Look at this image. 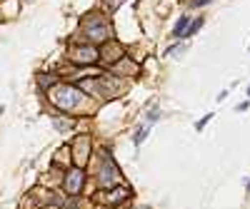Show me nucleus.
Masks as SVG:
<instances>
[{
	"label": "nucleus",
	"mask_w": 250,
	"mask_h": 209,
	"mask_svg": "<svg viewBox=\"0 0 250 209\" xmlns=\"http://www.w3.org/2000/svg\"><path fill=\"white\" fill-rule=\"evenodd\" d=\"M98 179H100V184H103V187H118V184H120V179H123V174H120L118 164H115L113 159H105V164H103V170H100Z\"/></svg>",
	"instance_id": "4"
},
{
	"label": "nucleus",
	"mask_w": 250,
	"mask_h": 209,
	"mask_svg": "<svg viewBox=\"0 0 250 209\" xmlns=\"http://www.w3.org/2000/svg\"><path fill=\"white\" fill-rule=\"evenodd\" d=\"M83 184H85V172L80 167H73V170L65 174V192L68 194H80Z\"/></svg>",
	"instance_id": "6"
},
{
	"label": "nucleus",
	"mask_w": 250,
	"mask_h": 209,
	"mask_svg": "<svg viewBox=\"0 0 250 209\" xmlns=\"http://www.w3.org/2000/svg\"><path fill=\"white\" fill-rule=\"evenodd\" d=\"M208 120H213V115H205V117L198 122V130H203V127H205V124H208Z\"/></svg>",
	"instance_id": "11"
},
{
	"label": "nucleus",
	"mask_w": 250,
	"mask_h": 209,
	"mask_svg": "<svg viewBox=\"0 0 250 209\" xmlns=\"http://www.w3.org/2000/svg\"><path fill=\"white\" fill-rule=\"evenodd\" d=\"M188 25H190V17H180V23L175 25V30H173V35H183V33L188 30Z\"/></svg>",
	"instance_id": "8"
},
{
	"label": "nucleus",
	"mask_w": 250,
	"mask_h": 209,
	"mask_svg": "<svg viewBox=\"0 0 250 209\" xmlns=\"http://www.w3.org/2000/svg\"><path fill=\"white\" fill-rule=\"evenodd\" d=\"M50 100H53V104H58L60 110H73L85 97H83V92L78 87H73V85H53Z\"/></svg>",
	"instance_id": "1"
},
{
	"label": "nucleus",
	"mask_w": 250,
	"mask_h": 209,
	"mask_svg": "<svg viewBox=\"0 0 250 209\" xmlns=\"http://www.w3.org/2000/svg\"><path fill=\"white\" fill-rule=\"evenodd\" d=\"M248 95H250V87H248Z\"/></svg>",
	"instance_id": "13"
},
{
	"label": "nucleus",
	"mask_w": 250,
	"mask_h": 209,
	"mask_svg": "<svg viewBox=\"0 0 250 209\" xmlns=\"http://www.w3.org/2000/svg\"><path fill=\"white\" fill-rule=\"evenodd\" d=\"M73 159H75V167H80L83 170V164H85L88 159H90V139L83 135V137H78L75 142H73Z\"/></svg>",
	"instance_id": "5"
},
{
	"label": "nucleus",
	"mask_w": 250,
	"mask_h": 209,
	"mask_svg": "<svg viewBox=\"0 0 250 209\" xmlns=\"http://www.w3.org/2000/svg\"><path fill=\"white\" fill-rule=\"evenodd\" d=\"M208 3H210V0H190L193 8H203V5H208Z\"/></svg>",
	"instance_id": "10"
},
{
	"label": "nucleus",
	"mask_w": 250,
	"mask_h": 209,
	"mask_svg": "<svg viewBox=\"0 0 250 209\" xmlns=\"http://www.w3.org/2000/svg\"><path fill=\"white\" fill-rule=\"evenodd\" d=\"M120 3H123V0H108V8H110V10H115Z\"/></svg>",
	"instance_id": "12"
},
{
	"label": "nucleus",
	"mask_w": 250,
	"mask_h": 209,
	"mask_svg": "<svg viewBox=\"0 0 250 209\" xmlns=\"http://www.w3.org/2000/svg\"><path fill=\"white\" fill-rule=\"evenodd\" d=\"M68 55H70V60L75 62V65H90V62H98L100 50L93 48L90 43L88 45H70Z\"/></svg>",
	"instance_id": "2"
},
{
	"label": "nucleus",
	"mask_w": 250,
	"mask_h": 209,
	"mask_svg": "<svg viewBox=\"0 0 250 209\" xmlns=\"http://www.w3.org/2000/svg\"><path fill=\"white\" fill-rule=\"evenodd\" d=\"M85 35L93 40V43H105V40H110V25L105 23V20L100 17H93L90 23H85Z\"/></svg>",
	"instance_id": "3"
},
{
	"label": "nucleus",
	"mask_w": 250,
	"mask_h": 209,
	"mask_svg": "<svg viewBox=\"0 0 250 209\" xmlns=\"http://www.w3.org/2000/svg\"><path fill=\"white\" fill-rule=\"evenodd\" d=\"M130 197V190L128 187H115L113 192H105V194H98V202H103V204H108V207H118L123 199H128Z\"/></svg>",
	"instance_id": "7"
},
{
	"label": "nucleus",
	"mask_w": 250,
	"mask_h": 209,
	"mask_svg": "<svg viewBox=\"0 0 250 209\" xmlns=\"http://www.w3.org/2000/svg\"><path fill=\"white\" fill-rule=\"evenodd\" d=\"M38 80H40V87H53V85H58L53 75H50V77H48V75H40Z\"/></svg>",
	"instance_id": "9"
}]
</instances>
